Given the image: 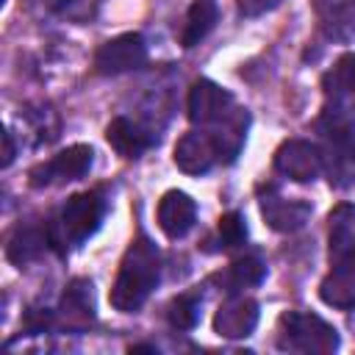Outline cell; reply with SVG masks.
I'll return each instance as SVG.
<instances>
[{
  "label": "cell",
  "instance_id": "obj_1",
  "mask_svg": "<svg viewBox=\"0 0 355 355\" xmlns=\"http://www.w3.org/2000/svg\"><path fill=\"white\" fill-rule=\"evenodd\" d=\"M319 297L338 311L355 308V208L347 202L330 214V272Z\"/></svg>",
  "mask_w": 355,
  "mask_h": 355
},
{
  "label": "cell",
  "instance_id": "obj_2",
  "mask_svg": "<svg viewBox=\"0 0 355 355\" xmlns=\"http://www.w3.org/2000/svg\"><path fill=\"white\" fill-rule=\"evenodd\" d=\"M161 277V252L147 236H136L122 255L116 280L111 286V305L122 313L139 311Z\"/></svg>",
  "mask_w": 355,
  "mask_h": 355
},
{
  "label": "cell",
  "instance_id": "obj_3",
  "mask_svg": "<svg viewBox=\"0 0 355 355\" xmlns=\"http://www.w3.org/2000/svg\"><path fill=\"white\" fill-rule=\"evenodd\" d=\"M105 214V200L97 191L72 194L61 211L47 222V241L58 255H67L72 247H80L89 236L97 233Z\"/></svg>",
  "mask_w": 355,
  "mask_h": 355
},
{
  "label": "cell",
  "instance_id": "obj_4",
  "mask_svg": "<svg viewBox=\"0 0 355 355\" xmlns=\"http://www.w3.org/2000/svg\"><path fill=\"white\" fill-rule=\"evenodd\" d=\"M277 347L294 352H333L338 347V333L316 313L291 311L280 319Z\"/></svg>",
  "mask_w": 355,
  "mask_h": 355
},
{
  "label": "cell",
  "instance_id": "obj_5",
  "mask_svg": "<svg viewBox=\"0 0 355 355\" xmlns=\"http://www.w3.org/2000/svg\"><path fill=\"white\" fill-rule=\"evenodd\" d=\"M322 150V172L327 175L330 186L347 189L355 183V136L349 128L341 122H330L324 130V144Z\"/></svg>",
  "mask_w": 355,
  "mask_h": 355
},
{
  "label": "cell",
  "instance_id": "obj_6",
  "mask_svg": "<svg viewBox=\"0 0 355 355\" xmlns=\"http://www.w3.org/2000/svg\"><path fill=\"white\" fill-rule=\"evenodd\" d=\"M94 161V150L89 144H72L67 150H61L58 155H53L50 161L33 166L28 172L31 186L33 189H44L53 183H67V180H78L92 169Z\"/></svg>",
  "mask_w": 355,
  "mask_h": 355
},
{
  "label": "cell",
  "instance_id": "obj_7",
  "mask_svg": "<svg viewBox=\"0 0 355 355\" xmlns=\"http://www.w3.org/2000/svg\"><path fill=\"white\" fill-rule=\"evenodd\" d=\"M144 61H147V44L141 33H122L116 39H108L94 53V69L100 75H122L139 69Z\"/></svg>",
  "mask_w": 355,
  "mask_h": 355
},
{
  "label": "cell",
  "instance_id": "obj_8",
  "mask_svg": "<svg viewBox=\"0 0 355 355\" xmlns=\"http://www.w3.org/2000/svg\"><path fill=\"white\" fill-rule=\"evenodd\" d=\"M186 108H189L191 125L211 128V125H216L219 119H225V116L236 108V103H233V94H230L227 89L216 86L214 80L200 78V80H194V86L189 89V103H186Z\"/></svg>",
  "mask_w": 355,
  "mask_h": 355
},
{
  "label": "cell",
  "instance_id": "obj_9",
  "mask_svg": "<svg viewBox=\"0 0 355 355\" xmlns=\"http://www.w3.org/2000/svg\"><path fill=\"white\" fill-rule=\"evenodd\" d=\"M275 169L297 183H308L322 172V150L302 139L283 141L275 153Z\"/></svg>",
  "mask_w": 355,
  "mask_h": 355
},
{
  "label": "cell",
  "instance_id": "obj_10",
  "mask_svg": "<svg viewBox=\"0 0 355 355\" xmlns=\"http://www.w3.org/2000/svg\"><path fill=\"white\" fill-rule=\"evenodd\" d=\"M219 161V150L208 130H189L175 144V164L186 175H205Z\"/></svg>",
  "mask_w": 355,
  "mask_h": 355
},
{
  "label": "cell",
  "instance_id": "obj_11",
  "mask_svg": "<svg viewBox=\"0 0 355 355\" xmlns=\"http://www.w3.org/2000/svg\"><path fill=\"white\" fill-rule=\"evenodd\" d=\"M158 227L169 236V239H183L191 227H194V219H197V202L186 194V191H178V189H169L161 200H158Z\"/></svg>",
  "mask_w": 355,
  "mask_h": 355
},
{
  "label": "cell",
  "instance_id": "obj_12",
  "mask_svg": "<svg viewBox=\"0 0 355 355\" xmlns=\"http://www.w3.org/2000/svg\"><path fill=\"white\" fill-rule=\"evenodd\" d=\"M58 324L64 330H86L94 322V300H92V280L86 277H75L64 297H61V308H58Z\"/></svg>",
  "mask_w": 355,
  "mask_h": 355
},
{
  "label": "cell",
  "instance_id": "obj_13",
  "mask_svg": "<svg viewBox=\"0 0 355 355\" xmlns=\"http://www.w3.org/2000/svg\"><path fill=\"white\" fill-rule=\"evenodd\" d=\"M255 324H258V302L250 297L230 294V300L222 302L214 316V330L222 338H244L255 330Z\"/></svg>",
  "mask_w": 355,
  "mask_h": 355
},
{
  "label": "cell",
  "instance_id": "obj_14",
  "mask_svg": "<svg viewBox=\"0 0 355 355\" xmlns=\"http://www.w3.org/2000/svg\"><path fill=\"white\" fill-rule=\"evenodd\" d=\"M261 211H263V219L269 222V227H275L280 233H291L308 222L313 208L305 200H286V197L269 194L261 200Z\"/></svg>",
  "mask_w": 355,
  "mask_h": 355
},
{
  "label": "cell",
  "instance_id": "obj_15",
  "mask_svg": "<svg viewBox=\"0 0 355 355\" xmlns=\"http://www.w3.org/2000/svg\"><path fill=\"white\" fill-rule=\"evenodd\" d=\"M105 139H108V144H111L122 158H139V155L153 144V136L144 133L136 122H130V119H125V116H116V119L108 122Z\"/></svg>",
  "mask_w": 355,
  "mask_h": 355
},
{
  "label": "cell",
  "instance_id": "obj_16",
  "mask_svg": "<svg viewBox=\"0 0 355 355\" xmlns=\"http://www.w3.org/2000/svg\"><path fill=\"white\" fill-rule=\"evenodd\" d=\"M44 247H50V241H47V225H44V227L19 225V227L11 233L8 244H6V255H8L11 263L25 266L28 261L39 258Z\"/></svg>",
  "mask_w": 355,
  "mask_h": 355
},
{
  "label": "cell",
  "instance_id": "obj_17",
  "mask_svg": "<svg viewBox=\"0 0 355 355\" xmlns=\"http://www.w3.org/2000/svg\"><path fill=\"white\" fill-rule=\"evenodd\" d=\"M216 19H219L216 0H194L191 8H189V14H186L183 31H180V44L183 47H197L211 33V28L216 25Z\"/></svg>",
  "mask_w": 355,
  "mask_h": 355
},
{
  "label": "cell",
  "instance_id": "obj_18",
  "mask_svg": "<svg viewBox=\"0 0 355 355\" xmlns=\"http://www.w3.org/2000/svg\"><path fill=\"white\" fill-rule=\"evenodd\" d=\"M266 277V263L258 258V255H244V258H236L225 275H219L222 286L227 294H236L241 288H250V286H258L261 280Z\"/></svg>",
  "mask_w": 355,
  "mask_h": 355
},
{
  "label": "cell",
  "instance_id": "obj_19",
  "mask_svg": "<svg viewBox=\"0 0 355 355\" xmlns=\"http://www.w3.org/2000/svg\"><path fill=\"white\" fill-rule=\"evenodd\" d=\"M200 308H202V300L200 294L189 291V294H178L169 305H166V319L175 330H191L197 322H200Z\"/></svg>",
  "mask_w": 355,
  "mask_h": 355
},
{
  "label": "cell",
  "instance_id": "obj_20",
  "mask_svg": "<svg viewBox=\"0 0 355 355\" xmlns=\"http://www.w3.org/2000/svg\"><path fill=\"white\" fill-rule=\"evenodd\" d=\"M322 86L333 97H341V94L355 92V53H344L333 64V69L322 78Z\"/></svg>",
  "mask_w": 355,
  "mask_h": 355
},
{
  "label": "cell",
  "instance_id": "obj_21",
  "mask_svg": "<svg viewBox=\"0 0 355 355\" xmlns=\"http://www.w3.org/2000/svg\"><path fill=\"white\" fill-rule=\"evenodd\" d=\"M247 241V225L239 211H230L216 225V250H233Z\"/></svg>",
  "mask_w": 355,
  "mask_h": 355
},
{
  "label": "cell",
  "instance_id": "obj_22",
  "mask_svg": "<svg viewBox=\"0 0 355 355\" xmlns=\"http://www.w3.org/2000/svg\"><path fill=\"white\" fill-rule=\"evenodd\" d=\"M55 324V313L47 311V308H31L25 311V319H22V333L25 336H36V333H44Z\"/></svg>",
  "mask_w": 355,
  "mask_h": 355
},
{
  "label": "cell",
  "instance_id": "obj_23",
  "mask_svg": "<svg viewBox=\"0 0 355 355\" xmlns=\"http://www.w3.org/2000/svg\"><path fill=\"white\" fill-rule=\"evenodd\" d=\"M236 3H239V11L244 17H261L272 8H277L283 0H236Z\"/></svg>",
  "mask_w": 355,
  "mask_h": 355
},
{
  "label": "cell",
  "instance_id": "obj_24",
  "mask_svg": "<svg viewBox=\"0 0 355 355\" xmlns=\"http://www.w3.org/2000/svg\"><path fill=\"white\" fill-rule=\"evenodd\" d=\"M3 141H6V153H3V166H8L14 161V139H11V130L3 133Z\"/></svg>",
  "mask_w": 355,
  "mask_h": 355
},
{
  "label": "cell",
  "instance_id": "obj_25",
  "mask_svg": "<svg viewBox=\"0 0 355 355\" xmlns=\"http://www.w3.org/2000/svg\"><path fill=\"white\" fill-rule=\"evenodd\" d=\"M47 116H53V111H50V108H42V111H39V122H36V130H42V122H44ZM44 130H47V125H44ZM47 136H50V139H55L58 133H55V130H47Z\"/></svg>",
  "mask_w": 355,
  "mask_h": 355
},
{
  "label": "cell",
  "instance_id": "obj_26",
  "mask_svg": "<svg viewBox=\"0 0 355 355\" xmlns=\"http://www.w3.org/2000/svg\"><path fill=\"white\" fill-rule=\"evenodd\" d=\"M130 352H155V347H150V344H136V347H130Z\"/></svg>",
  "mask_w": 355,
  "mask_h": 355
}]
</instances>
